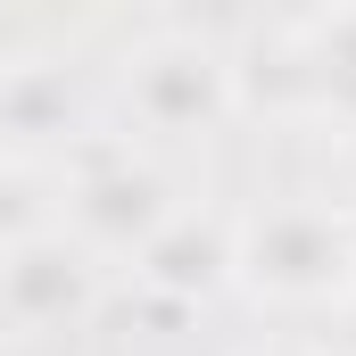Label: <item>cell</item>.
<instances>
[{"label":"cell","instance_id":"cell-1","mask_svg":"<svg viewBox=\"0 0 356 356\" xmlns=\"http://www.w3.org/2000/svg\"><path fill=\"white\" fill-rule=\"evenodd\" d=\"M141 108L158 116V124H191V116H216V99H224V75H216V58L207 50H158L141 75Z\"/></svg>","mask_w":356,"mask_h":356},{"label":"cell","instance_id":"cell-2","mask_svg":"<svg viewBox=\"0 0 356 356\" xmlns=\"http://www.w3.org/2000/svg\"><path fill=\"white\" fill-rule=\"evenodd\" d=\"M323 273H340V232H332V224H315V216H273L266 232H257V282L307 290V282H323Z\"/></svg>","mask_w":356,"mask_h":356},{"label":"cell","instance_id":"cell-3","mask_svg":"<svg viewBox=\"0 0 356 356\" xmlns=\"http://www.w3.org/2000/svg\"><path fill=\"white\" fill-rule=\"evenodd\" d=\"M83 224L108 232V241H149V232H158V182L133 175V166H124V175H99L83 191Z\"/></svg>","mask_w":356,"mask_h":356},{"label":"cell","instance_id":"cell-4","mask_svg":"<svg viewBox=\"0 0 356 356\" xmlns=\"http://www.w3.org/2000/svg\"><path fill=\"white\" fill-rule=\"evenodd\" d=\"M8 298H25V315H67L83 298V273H75V257H58V249H25L8 266Z\"/></svg>","mask_w":356,"mask_h":356},{"label":"cell","instance_id":"cell-5","mask_svg":"<svg viewBox=\"0 0 356 356\" xmlns=\"http://www.w3.org/2000/svg\"><path fill=\"white\" fill-rule=\"evenodd\" d=\"M0 124H8V133H58V124H67V83H42V91L8 83L0 91Z\"/></svg>","mask_w":356,"mask_h":356},{"label":"cell","instance_id":"cell-6","mask_svg":"<svg viewBox=\"0 0 356 356\" xmlns=\"http://www.w3.org/2000/svg\"><path fill=\"white\" fill-rule=\"evenodd\" d=\"M323 91L356 116V8H340V17L323 25Z\"/></svg>","mask_w":356,"mask_h":356}]
</instances>
